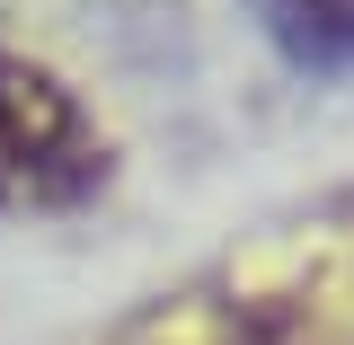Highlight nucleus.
Wrapping results in <instances>:
<instances>
[{
  "instance_id": "f257e3e1",
  "label": "nucleus",
  "mask_w": 354,
  "mask_h": 345,
  "mask_svg": "<svg viewBox=\"0 0 354 345\" xmlns=\"http://www.w3.org/2000/svg\"><path fill=\"white\" fill-rule=\"evenodd\" d=\"M106 186V133L71 80L0 44V213H71Z\"/></svg>"
},
{
  "instance_id": "f03ea898",
  "label": "nucleus",
  "mask_w": 354,
  "mask_h": 345,
  "mask_svg": "<svg viewBox=\"0 0 354 345\" xmlns=\"http://www.w3.org/2000/svg\"><path fill=\"white\" fill-rule=\"evenodd\" d=\"M248 18L292 71H354V0H248Z\"/></svg>"
}]
</instances>
